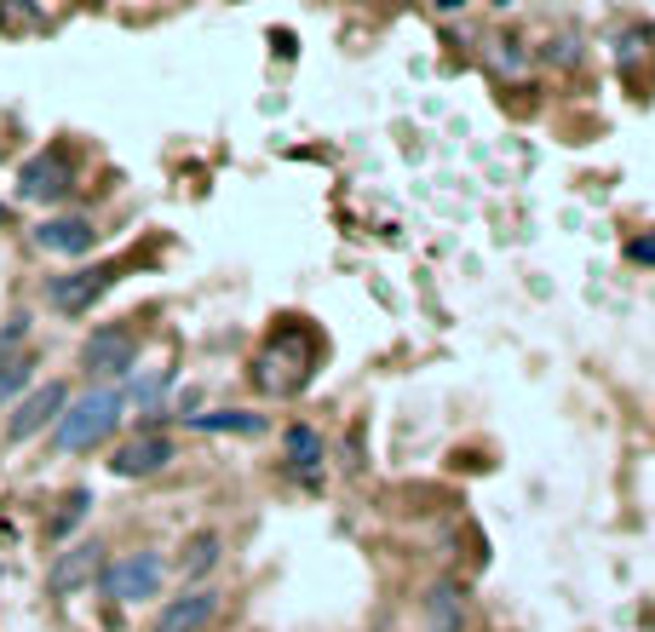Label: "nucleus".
<instances>
[{
  "instance_id": "obj_1",
  "label": "nucleus",
  "mask_w": 655,
  "mask_h": 632,
  "mask_svg": "<svg viewBox=\"0 0 655 632\" xmlns=\"http://www.w3.org/2000/svg\"><path fill=\"white\" fill-rule=\"evenodd\" d=\"M121 414H127V397H121V385H92L87 397L64 402V414L52 425V448H64V455H81V448H98Z\"/></svg>"
},
{
  "instance_id": "obj_2",
  "label": "nucleus",
  "mask_w": 655,
  "mask_h": 632,
  "mask_svg": "<svg viewBox=\"0 0 655 632\" xmlns=\"http://www.w3.org/2000/svg\"><path fill=\"white\" fill-rule=\"evenodd\" d=\"M254 380L264 397H294L305 380H311V345H305L294 329H282L264 339V351L254 357Z\"/></svg>"
},
{
  "instance_id": "obj_3",
  "label": "nucleus",
  "mask_w": 655,
  "mask_h": 632,
  "mask_svg": "<svg viewBox=\"0 0 655 632\" xmlns=\"http://www.w3.org/2000/svg\"><path fill=\"white\" fill-rule=\"evenodd\" d=\"M104 593L115 604H145L161 593V581H168V563H161V553H150V546H138V553H121L115 563H104Z\"/></svg>"
},
{
  "instance_id": "obj_4",
  "label": "nucleus",
  "mask_w": 655,
  "mask_h": 632,
  "mask_svg": "<svg viewBox=\"0 0 655 632\" xmlns=\"http://www.w3.org/2000/svg\"><path fill=\"white\" fill-rule=\"evenodd\" d=\"M133 362H138V334L133 329H98L87 345H81V369H87L92 380H121V374H133Z\"/></svg>"
},
{
  "instance_id": "obj_5",
  "label": "nucleus",
  "mask_w": 655,
  "mask_h": 632,
  "mask_svg": "<svg viewBox=\"0 0 655 632\" xmlns=\"http://www.w3.org/2000/svg\"><path fill=\"white\" fill-rule=\"evenodd\" d=\"M98 575H104V546H98V541H75L70 553L52 558L47 593H52V598H75V593H87Z\"/></svg>"
},
{
  "instance_id": "obj_6",
  "label": "nucleus",
  "mask_w": 655,
  "mask_h": 632,
  "mask_svg": "<svg viewBox=\"0 0 655 632\" xmlns=\"http://www.w3.org/2000/svg\"><path fill=\"white\" fill-rule=\"evenodd\" d=\"M110 282H115V271H110V264H92V271L52 276V282H47V299H52V311L81 317V311H92V305L110 294Z\"/></svg>"
},
{
  "instance_id": "obj_7",
  "label": "nucleus",
  "mask_w": 655,
  "mask_h": 632,
  "mask_svg": "<svg viewBox=\"0 0 655 632\" xmlns=\"http://www.w3.org/2000/svg\"><path fill=\"white\" fill-rule=\"evenodd\" d=\"M64 402H70V392L58 380H47V385H35V392L17 402V414L7 420V437L12 443H29V437H40L47 425H58V414H64Z\"/></svg>"
},
{
  "instance_id": "obj_8",
  "label": "nucleus",
  "mask_w": 655,
  "mask_h": 632,
  "mask_svg": "<svg viewBox=\"0 0 655 632\" xmlns=\"http://www.w3.org/2000/svg\"><path fill=\"white\" fill-rule=\"evenodd\" d=\"M219 616V593L213 586H184L178 598L161 604V616L150 632H208V621Z\"/></svg>"
},
{
  "instance_id": "obj_9",
  "label": "nucleus",
  "mask_w": 655,
  "mask_h": 632,
  "mask_svg": "<svg viewBox=\"0 0 655 632\" xmlns=\"http://www.w3.org/2000/svg\"><path fill=\"white\" fill-rule=\"evenodd\" d=\"M168 460H173V443L168 437H161V432H138V437H127L110 455V472L115 478H156Z\"/></svg>"
},
{
  "instance_id": "obj_10",
  "label": "nucleus",
  "mask_w": 655,
  "mask_h": 632,
  "mask_svg": "<svg viewBox=\"0 0 655 632\" xmlns=\"http://www.w3.org/2000/svg\"><path fill=\"white\" fill-rule=\"evenodd\" d=\"M17 196H24V201H58V196H70V161L58 156V150L29 156L24 173H17Z\"/></svg>"
},
{
  "instance_id": "obj_11",
  "label": "nucleus",
  "mask_w": 655,
  "mask_h": 632,
  "mask_svg": "<svg viewBox=\"0 0 655 632\" xmlns=\"http://www.w3.org/2000/svg\"><path fill=\"white\" fill-rule=\"evenodd\" d=\"M92 219H81V213H64V219H47V224H35V248L40 253H64V259H81V253H92Z\"/></svg>"
},
{
  "instance_id": "obj_12",
  "label": "nucleus",
  "mask_w": 655,
  "mask_h": 632,
  "mask_svg": "<svg viewBox=\"0 0 655 632\" xmlns=\"http://www.w3.org/2000/svg\"><path fill=\"white\" fill-rule=\"evenodd\" d=\"M472 621V598H466L460 581H437L432 593H425V627L432 632H466Z\"/></svg>"
},
{
  "instance_id": "obj_13",
  "label": "nucleus",
  "mask_w": 655,
  "mask_h": 632,
  "mask_svg": "<svg viewBox=\"0 0 655 632\" xmlns=\"http://www.w3.org/2000/svg\"><path fill=\"white\" fill-rule=\"evenodd\" d=\"M196 432H231V437H259L264 432V414H248V409H219V414H184Z\"/></svg>"
},
{
  "instance_id": "obj_14",
  "label": "nucleus",
  "mask_w": 655,
  "mask_h": 632,
  "mask_svg": "<svg viewBox=\"0 0 655 632\" xmlns=\"http://www.w3.org/2000/svg\"><path fill=\"white\" fill-rule=\"evenodd\" d=\"M288 466L305 478H317V466H322V437H317V425H288Z\"/></svg>"
},
{
  "instance_id": "obj_15",
  "label": "nucleus",
  "mask_w": 655,
  "mask_h": 632,
  "mask_svg": "<svg viewBox=\"0 0 655 632\" xmlns=\"http://www.w3.org/2000/svg\"><path fill=\"white\" fill-rule=\"evenodd\" d=\"M219 553H224V546H219V535H213V529H201V535H190V541H184L178 569H184L190 581H201V575H208V569L219 563Z\"/></svg>"
},
{
  "instance_id": "obj_16",
  "label": "nucleus",
  "mask_w": 655,
  "mask_h": 632,
  "mask_svg": "<svg viewBox=\"0 0 655 632\" xmlns=\"http://www.w3.org/2000/svg\"><path fill=\"white\" fill-rule=\"evenodd\" d=\"M87 506H92V495H87V488H70V495H64V506H58V518L47 523V535H52V541H64L70 529H75L81 518H87Z\"/></svg>"
},
{
  "instance_id": "obj_17",
  "label": "nucleus",
  "mask_w": 655,
  "mask_h": 632,
  "mask_svg": "<svg viewBox=\"0 0 655 632\" xmlns=\"http://www.w3.org/2000/svg\"><path fill=\"white\" fill-rule=\"evenodd\" d=\"M29 369H35V362H29L24 351L0 357V402H12L17 392H24V385H29Z\"/></svg>"
},
{
  "instance_id": "obj_18",
  "label": "nucleus",
  "mask_w": 655,
  "mask_h": 632,
  "mask_svg": "<svg viewBox=\"0 0 655 632\" xmlns=\"http://www.w3.org/2000/svg\"><path fill=\"white\" fill-rule=\"evenodd\" d=\"M168 385H173V374L161 369V374H150V380H133V392H121V397L138 402V409H156V402L168 397Z\"/></svg>"
},
{
  "instance_id": "obj_19",
  "label": "nucleus",
  "mask_w": 655,
  "mask_h": 632,
  "mask_svg": "<svg viewBox=\"0 0 655 632\" xmlns=\"http://www.w3.org/2000/svg\"><path fill=\"white\" fill-rule=\"evenodd\" d=\"M511 47H518V40H495V52H489V58H495V70H523V52H511Z\"/></svg>"
},
{
  "instance_id": "obj_20",
  "label": "nucleus",
  "mask_w": 655,
  "mask_h": 632,
  "mask_svg": "<svg viewBox=\"0 0 655 632\" xmlns=\"http://www.w3.org/2000/svg\"><path fill=\"white\" fill-rule=\"evenodd\" d=\"M644 40H650V29H632L627 47H616V58H621V64H639V58H644Z\"/></svg>"
},
{
  "instance_id": "obj_21",
  "label": "nucleus",
  "mask_w": 655,
  "mask_h": 632,
  "mask_svg": "<svg viewBox=\"0 0 655 632\" xmlns=\"http://www.w3.org/2000/svg\"><path fill=\"white\" fill-rule=\"evenodd\" d=\"M627 259L632 264H655V236H632L627 241Z\"/></svg>"
}]
</instances>
